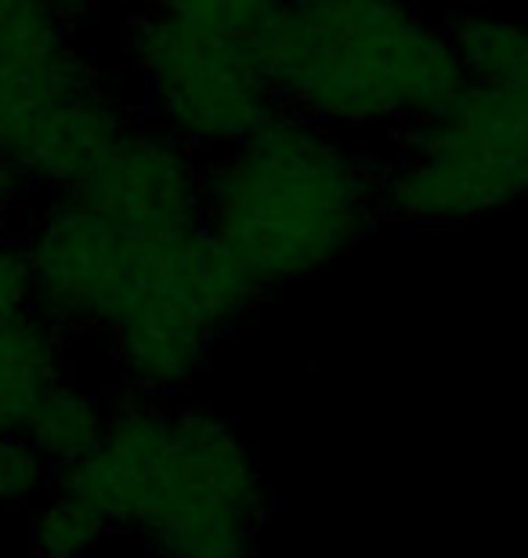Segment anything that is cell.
<instances>
[{
    "label": "cell",
    "instance_id": "1",
    "mask_svg": "<svg viewBox=\"0 0 528 558\" xmlns=\"http://www.w3.org/2000/svg\"><path fill=\"white\" fill-rule=\"evenodd\" d=\"M54 489L131 526L160 558H261L265 489L243 435L207 410L127 396Z\"/></svg>",
    "mask_w": 528,
    "mask_h": 558
},
{
    "label": "cell",
    "instance_id": "2",
    "mask_svg": "<svg viewBox=\"0 0 528 558\" xmlns=\"http://www.w3.org/2000/svg\"><path fill=\"white\" fill-rule=\"evenodd\" d=\"M384 215V163L363 142L279 113L207 160L204 226L261 290L319 276Z\"/></svg>",
    "mask_w": 528,
    "mask_h": 558
},
{
    "label": "cell",
    "instance_id": "3",
    "mask_svg": "<svg viewBox=\"0 0 528 558\" xmlns=\"http://www.w3.org/2000/svg\"><path fill=\"white\" fill-rule=\"evenodd\" d=\"M250 44L279 109L355 142L406 135L467 84L453 37L409 0H283Z\"/></svg>",
    "mask_w": 528,
    "mask_h": 558
},
{
    "label": "cell",
    "instance_id": "4",
    "mask_svg": "<svg viewBox=\"0 0 528 558\" xmlns=\"http://www.w3.org/2000/svg\"><path fill=\"white\" fill-rule=\"evenodd\" d=\"M257 298L261 287L207 226L134 240L127 283L98 338L134 396L160 399L204 371L213 341Z\"/></svg>",
    "mask_w": 528,
    "mask_h": 558
},
{
    "label": "cell",
    "instance_id": "5",
    "mask_svg": "<svg viewBox=\"0 0 528 558\" xmlns=\"http://www.w3.org/2000/svg\"><path fill=\"white\" fill-rule=\"evenodd\" d=\"M134 106L73 29L44 26L0 40V167L29 193H70L138 117Z\"/></svg>",
    "mask_w": 528,
    "mask_h": 558
},
{
    "label": "cell",
    "instance_id": "6",
    "mask_svg": "<svg viewBox=\"0 0 528 558\" xmlns=\"http://www.w3.org/2000/svg\"><path fill=\"white\" fill-rule=\"evenodd\" d=\"M528 196V87L467 81L442 113L398 135L384 215L409 226L470 221Z\"/></svg>",
    "mask_w": 528,
    "mask_h": 558
},
{
    "label": "cell",
    "instance_id": "7",
    "mask_svg": "<svg viewBox=\"0 0 528 558\" xmlns=\"http://www.w3.org/2000/svg\"><path fill=\"white\" fill-rule=\"evenodd\" d=\"M120 59L138 87V113L207 160L279 113L254 44L224 29L131 8L120 26Z\"/></svg>",
    "mask_w": 528,
    "mask_h": 558
},
{
    "label": "cell",
    "instance_id": "8",
    "mask_svg": "<svg viewBox=\"0 0 528 558\" xmlns=\"http://www.w3.org/2000/svg\"><path fill=\"white\" fill-rule=\"evenodd\" d=\"M207 156L142 113L98 156L70 196L134 240L204 226Z\"/></svg>",
    "mask_w": 528,
    "mask_h": 558
},
{
    "label": "cell",
    "instance_id": "9",
    "mask_svg": "<svg viewBox=\"0 0 528 558\" xmlns=\"http://www.w3.org/2000/svg\"><path fill=\"white\" fill-rule=\"evenodd\" d=\"M33 308L65 333H102L131 272L134 240L70 193L33 215L26 236Z\"/></svg>",
    "mask_w": 528,
    "mask_h": 558
},
{
    "label": "cell",
    "instance_id": "10",
    "mask_svg": "<svg viewBox=\"0 0 528 558\" xmlns=\"http://www.w3.org/2000/svg\"><path fill=\"white\" fill-rule=\"evenodd\" d=\"M70 366V333L37 308L0 323V424L22 428L33 407L62 385Z\"/></svg>",
    "mask_w": 528,
    "mask_h": 558
},
{
    "label": "cell",
    "instance_id": "11",
    "mask_svg": "<svg viewBox=\"0 0 528 558\" xmlns=\"http://www.w3.org/2000/svg\"><path fill=\"white\" fill-rule=\"evenodd\" d=\"M112 410L87 392L76 381L65 377L62 385H54L48 396L33 407V414L22 421V435L37 446L54 472L73 461H81L106 439Z\"/></svg>",
    "mask_w": 528,
    "mask_h": 558
},
{
    "label": "cell",
    "instance_id": "12",
    "mask_svg": "<svg viewBox=\"0 0 528 558\" xmlns=\"http://www.w3.org/2000/svg\"><path fill=\"white\" fill-rule=\"evenodd\" d=\"M467 81L528 87V22L475 11L449 29Z\"/></svg>",
    "mask_w": 528,
    "mask_h": 558
},
{
    "label": "cell",
    "instance_id": "13",
    "mask_svg": "<svg viewBox=\"0 0 528 558\" xmlns=\"http://www.w3.org/2000/svg\"><path fill=\"white\" fill-rule=\"evenodd\" d=\"M109 522L81 500L54 489L51 500L37 511L29 530L37 558H87L102 544Z\"/></svg>",
    "mask_w": 528,
    "mask_h": 558
},
{
    "label": "cell",
    "instance_id": "14",
    "mask_svg": "<svg viewBox=\"0 0 528 558\" xmlns=\"http://www.w3.org/2000/svg\"><path fill=\"white\" fill-rule=\"evenodd\" d=\"M131 8L167 11V15L254 40L272 22L275 11L283 8V0H131Z\"/></svg>",
    "mask_w": 528,
    "mask_h": 558
},
{
    "label": "cell",
    "instance_id": "15",
    "mask_svg": "<svg viewBox=\"0 0 528 558\" xmlns=\"http://www.w3.org/2000/svg\"><path fill=\"white\" fill-rule=\"evenodd\" d=\"M51 464L19 428L0 432V508L29 505L44 494Z\"/></svg>",
    "mask_w": 528,
    "mask_h": 558
},
{
    "label": "cell",
    "instance_id": "16",
    "mask_svg": "<svg viewBox=\"0 0 528 558\" xmlns=\"http://www.w3.org/2000/svg\"><path fill=\"white\" fill-rule=\"evenodd\" d=\"M98 0H0V40L26 29H81L95 15Z\"/></svg>",
    "mask_w": 528,
    "mask_h": 558
},
{
    "label": "cell",
    "instance_id": "17",
    "mask_svg": "<svg viewBox=\"0 0 528 558\" xmlns=\"http://www.w3.org/2000/svg\"><path fill=\"white\" fill-rule=\"evenodd\" d=\"M26 196H29V189L22 185L11 171L0 167V232H8V218L26 204Z\"/></svg>",
    "mask_w": 528,
    "mask_h": 558
},
{
    "label": "cell",
    "instance_id": "18",
    "mask_svg": "<svg viewBox=\"0 0 528 558\" xmlns=\"http://www.w3.org/2000/svg\"><path fill=\"white\" fill-rule=\"evenodd\" d=\"M0 432H8V428H4V424H0Z\"/></svg>",
    "mask_w": 528,
    "mask_h": 558
}]
</instances>
